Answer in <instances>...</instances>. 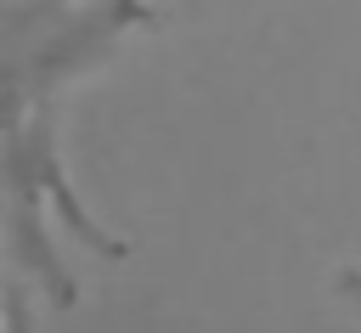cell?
<instances>
[{
	"mask_svg": "<svg viewBox=\"0 0 361 333\" xmlns=\"http://www.w3.org/2000/svg\"><path fill=\"white\" fill-rule=\"evenodd\" d=\"M51 6H62V0H51Z\"/></svg>",
	"mask_w": 361,
	"mask_h": 333,
	"instance_id": "6da1fadb",
	"label": "cell"
}]
</instances>
